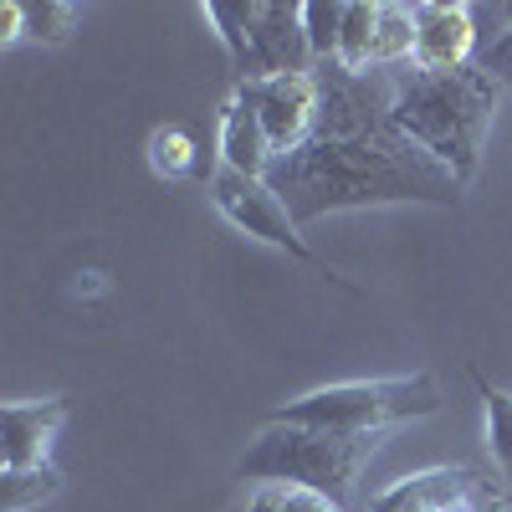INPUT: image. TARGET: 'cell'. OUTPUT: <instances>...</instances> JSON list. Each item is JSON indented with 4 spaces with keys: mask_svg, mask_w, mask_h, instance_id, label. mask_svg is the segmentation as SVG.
<instances>
[{
    "mask_svg": "<svg viewBox=\"0 0 512 512\" xmlns=\"http://www.w3.org/2000/svg\"><path fill=\"white\" fill-rule=\"evenodd\" d=\"M379 436L313 431V425H262V436L236 461V477L256 487H308L333 502H349L359 472L369 466Z\"/></svg>",
    "mask_w": 512,
    "mask_h": 512,
    "instance_id": "3",
    "label": "cell"
},
{
    "mask_svg": "<svg viewBox=\"0 0 512 512\" xmlns=\"http://www.w3.org/2000/svg\"><path fill=\"white\" fill-rule=\"evenodd\" d=\"M487 487L492 482H482L472 466H436V472L405 477L390 492H379L369 512H456V507H472Z\"/></svg>",
    "mask_w": 512,
    "mask_h": 512,
    "instance_id": "9",
    "label": "cell"
},
{
    "mask_svg": "<svg viewBox=\"0 0 512 512\" xmlns=\"http://www.w3.org/2000/svg\"><path fill=\"white\" fill-rule=\"evenodd\" d=\"M62 487L57 466H0V512H26L36 502H47Z\"/></svg>",
    "mask_w": 512,
    "mask_h": 512,
    "instance_id": "16",
    "label": "cell"
},
{
    "mask_svg": "<svg viewBox=\"0 0 512 512\" xmlns=\"http://www.w3.org/2000/svg\"><path fill=\"white\" fill-rule=\"evenodd\" d=\"M236 98L256 108L277 159L297 154L313 139V128H318V77L313 72H282V77H267V82H236Z\"/></svg>",
    "mask_w": 512,
    "mask_h": 512,
    "instance_id": "6",
    "label": "cell"
},
{
    "mask_svg": "<svg viewBox=\"0 0 512 512\" xmlns=\"http://www.w3.org/2000/svg\"><path fill=\"white\" fill-rule=\"evenodd\" d=\"M205 21L221 31L226 52H231V67H236V82L251 77V26H256V0H205Z\"/></svg>",
    "mask_w": 512,
    "mask_h": 512,
    "instance_id": "13",
    "label": "cell"
},
{
    "mask_svg": "<svg viewBox=\"0 0 512 512\" xmlns=\"http://www.w3.org/2000/svg\"><path fill=\"white\" fill-rule=\"evenodd\" d=\"M477 67L497 77V88H502V93H512V26H507V31H497L492 41H482Z\"/></svg>",
    "mask_w": 512,
    "mask_h": 512,
    "instance_id": "20",
    "label": "cell"
},
{
    "mask_svg": "<svg viewBox=\"0 0 512 512\" xmlns=\"http://www.w3.org/2000/svg\"><path fill=\"white\" fill-rule=\"evenodd\" d=\"M72 405L67 395H47V400H31V405H6L0 410V461L6 466H47L52 441L67 425Z\"/></svg>",
    "mask_w": 512,
    "mask_h": 512,
    "instance_id": "10",
    "label": "cell"
},
{
    "mask_svg": "<svg viewBox=\"0 0 512 512\" xmlns=\"http://www.w3.org/2000/svg\"><path fill=\"white\" fill-rule=\"evenodd\" d=\"M241 512H287L282 507V487H262V492L251 497V507H241Z\"/></svg>",
    "mask_w": 512,
    "mask_h": 512,
    "instance_id": "23",
    "label": "cell"
},
{
    "mask_svg": "<svg viewBox=\"0 0 512 512\" xmlns=\"http://www.w3.org/2000/svg\"><path fill=\"white\" fill-rule=\"evenodd\" d=\"M77 26V6L72 0H26V36L47 41V47H62Z\"/></svg>",
    "mask_w": 512,
    "mask_h": 512,
    "instance_id": "19",
    "label": "cell"
},
{
    "mask_svg": "<svg viewBox=\"0 0 512 512\" xmlns=\"http://www.w3.org/2000/svg\"><path fill=\"white\" fill-rule=\"evenodd\" d=\"M303 26L318 62H338V31H344V0H303Z\"/></svg>",
    "mask_w": 512,
    "mask_h": 512,
    "instance_id": "18",
    "label": "cell"
},
{
    "mask_svg": "<svg viewBox=\"0 0 512 512\" xmlns=\"http://www.w3.org/2000/svg\"><path fill=\"white\" fill-rule=\"evenodd\" d=\"M456 512H472V507H456Z\"/></svg>",
    "mask_w": 512,
    "mask_h": 512,
    "instance_id": "24",
    "label": "cell"
},
{
    "mask_svg": "<svg viewBox=\"0 0 512 512\" xmlns=\"http://www.w3.org/2000/svg\"><path fill=\"white\" fill-rule=\"evenodd\" d=\"M374 21H379V6H374V0H344L338 62H344L349 72H369V67H374Z\"/></svg>",
    "mask_w": 512,
    "mask_h": 512,
    "instance_id": "15",
    "label": "cell"
},
{
    "mask_svg": "<svg viewBox=\"0 0 512 512\" xmlns=\"http://www.w3.org/2000/svg\"><path fill=\"white\" fill-rule=\"evenodd\" d=\"M497 103L502 88L497 77L472 67H456V72H420V67H400L395 82V108L390 123L400 128L405 139H415L425 154H436L461 185L477 180L487 139H492V123H497Z\"/></svg>",
    "mask_w": 512,
    "mask_h": 512,
    "instance_id": "2",
    "label": "cell"
},
{
    "mask_svg": "<svg viewBox=\"0 0 512 512\" xmlns=\"http://www.w3.org/2000/svg\"><path fill=\"white\" fill-rule=\"evenodd\" d=\"M282 507L287 512H349L344 502H333L323 492H308V487H282Z\"/></svg>",
    "mask_w": 512,
    "mask_h": 512,
    "instance_id": "21",
    "label": "cell"
},
{
    "mask_svg": "<svg viewBox=\"0 0 512 512\" xmlns=\"http://www.w3.org/2000/svg\"><path fill=\"white\" fill-rule=\"evenodd\" d=\"M472 379H477V395L487 405V451L497 461V472L512 482V390H497L482 374H472Z\"/></svg>",
    "mask_w": 512,
    "mask_h": 512,
    "instance_id": "17",
    "label": "cell"
},
{
    "mask_svg": "<svg viewBox=\"0 0 512 512\" xmlns=\"http://www.w3.org/2000/svg\"><path fill=\"white\" fill-rule=\"evenodd\" d=\"M149 169L159 180H216L221 159H210L185 123H164L149 134Z\"/></svg>",
    "mask_w": 512,
    "mask_h": 512,
    "instance_id": "12",
    "label": "cell"
},
{
    "mask_svg": "<svg viewBox=\"0 0 512 512\" xmlns=\"http://www.w3.org/2000/svg\"><path fill=\"white\" fill-rule=\"evenodd\" d=\"M446 395L431 374H405V379H349V384H323L277 410H267L272 425H313V431H344V436H379L384 425L441 415Z\"/></svg>",
    "mask_w": 512,
    "mask_h": 512,
    "instance_id": "4",
    "label": "cell"
},
{
    "mask_svg": "<svg viewBox=\"0 0 512 512\" xmlns=\"http://www.w3.org/2000/svg\"><path fill=\"white\" fill-rule=\"evenodd\" d=\"M313 41L303 26V6L287 0H256V26H251V77L246 82H267L282 72H313Z\"/></svg>",
    "mask_w": 512,
    "mask_h": 512,
    "instance_id": "7",
    "label": "cell"
},
{
    "mask_svg": "<svg viewBox=\"0 0 512 512\" xmlns=\"http://www.w3.org/2000/svg\"><path fill=\"white\" fill-rule=\"evenodd\" d=\"M482 52V31L472 6H446V0H420L415 6V62L420 72H456L472 67Z\"/></svg>",
    "mask_w": 512,
    "mask_h": 512,
    "instance_id": "8",
    "label": "cell"
},
{
    "mask_svg": "<svg viewBox=\"0 0 512 512\" xmlns=\"http://www.w3.org/2000/svg\"><path fill=\"white\" fill-rule=\"evenodd\" d=\"M267 185L282 195L297 226L364 205H461L466 195L451 169L436 154H425L415 139H405L395 123L344 139L313 134L297 154L272 159Z\"/></svg>",
    "mask_w": 512,
    "mask_h": 512,
    "instance_id": "1",
    "label": "cell"
},
{
    "mask_svg": "<svg viewBox=\"0 0 512 512\" xmlns=\"http://www.w3.org/2000/svg\"><path fill=\"white\" fill-rule=\"evenodd\" d=\"M26 36V0H0V47Z\"/></svg>",
    "mask_w": 512,
    "mask_h": 512,
    "instance_id": "22",
    "label": "cell"
},
{
    "mask_svg": "<svg viewBox=\"0 0 512 512\" xmlns=\"http://www.w3.org/2000/svg\"><path fill=\"white\" fill-rule=\"evenodd\" d=\"M221 169H236V175H251V180H267V169H272V144H267V128L262 118H256L251 103H241L231 93V103L221 108Z\"/></svg>",
    "mask_w": 512,
    "mask_h": 512,
    "instance_id": "11",
    "label": "cell"
},
{
    "mask_svg": "<svg viewBox=\"0 0 512 512\" xmlns=\"http://www.w3.org/2000/svg\"><path fill=\"white\" fill-rule=\"evenodd\" d=\"M236 512H241V507H236Z\"/></svg>",
    "mask_w": 512,
    "mask_h": 512,
    "instance_id": "25",
    "label": "cell"
},
{
    "mask_svg": "<svg viewBox=\"0 0 512 512\" xmlns=\"http://www.w3.org/2000/svg\"><path fill=\"white\" fill-rule=\"evenodd\" d=\"M210 200H216V210H221L236 231L267 241V246H277V251H287L292 262L313 267V272H318L323 282H333V287L359 292L349 277H338L328 262H318V256H313V246L303 241V226L292 221V210L282 205V195H277L267 180H251V175H236V169H221V175L210 180Z\"/></svg>",
    "mask_w": 512,
    "mask_h": 512,
    "instance_id": "5",
    "label": "cell"
},
{
    "mask_svg": "<svg viewBox=\"0 0 512 512\" xmlns=\"http://www.w3.org/2000/svg\"><path fill=\"white\" fill-rule=\"evenodd\" d=\"M415 62V6L400 0H379L374 21V67H405Z\"/></svg>",
    "mask_w": 512,
    "mask_h": 512,
    "instance_id": "14",
    "label": "cell"
}]
</instances>
